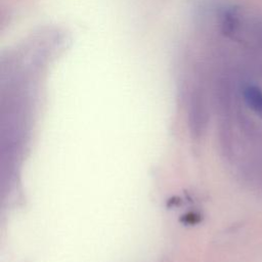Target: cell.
<instances>
[{
  "label": "cell",
  "instance_id": "6da1fadb",
  "mask_svg": "<svg viewBox=\"0 0 262 262\" xmlns=\"http://www.w3.org/2000/svg\"><path fill=\"white\" fill-rule=\"evenodd\" d=\"M243 96L247 106L262 118V89L256 85H247L243 89Z\"/></svg>",
  "mask_w": 262,
  "mask_h": 262
},
{
  "label": "cell",
  "instance_id": "7a4b0ae2",
  "mask_svg": "<svg viewBox=\"0 0 262 262\" xmlns=\"http://www.w3.org/2000/svg\"><path fill=\"white\" fill-rule=\"evenodd\" d=\"M238 27V14L236 9L231 8L228 9L224 15L222 20V31L227 36H232Z\"/></svg>",
  "mask_w": 262,
  "mask_h": 262
}]
</instances>
